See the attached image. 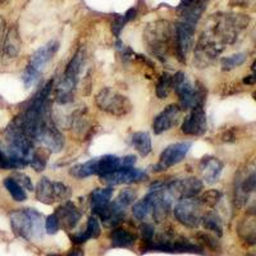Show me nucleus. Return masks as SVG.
I'll use <instances>...</instances> for the list:
<instances>
[{"mask_svg": "<svg viewBox=\"0 0 256 256\" xmlns=\"http://www.w3.org/2000/svg\"><path fill=\"white\" fill-rule=\"evenodd\" d=\"M144 40L152 56L166 62L174 50V28L168 20H155L144 31Z\"/></svg>", "mask_w": 256, "mask_h": 256, "instance_id": "f257e3e1", "label": "nucleus"}, {"mask_svg": "<svg viewBox=\"0 0 256 256\" xmlns=\"http://www.w3.org/2000/svg\"><path fill=\"white\" fill-rule=\"evenodd\" d=\"M10 226L20 238L31 241L40 238L44 230L42 216L35 209H20L10 214Z\"/></svg>", "mask_w": 256, "mask_h": 256, "instance_id": "f03ea898", "label": "nucleus"}, {"mask_svg": "<svg viewBox=\"0 0 256 256\" xmlns=\"http://www.w3.org/2000/svg\"><path fill=\"white\" fill-rule=\"evenodd\" d=\"M172 86L180 98V106L182 109L204 106L206 90L200 84L194 86L184 72H177L174 76H172Z\"/></svg>", "mask_w": 256, "mask_h": 256, "instance_id": "7ed1b4c3", "label": "nucleus"}, {"mask_svg": "<svg viewBox=\"0 0 256 256\" xmlns=\"http://www.w3.org/2000/svg\"><path fill=\"white\" fill-rule=\"evenodd\" d=\"M95 102L102 110L116 116H127L132 110V104L127 96L116 92L110 88L100 90L96 95Z\"/></svg>", "mask_w": 256, "mask_h": 256, "instance_id": "20e7f679", "label": "nucleus"}, {"mask_svg": "<svg viewBox=\"0 0 256 256\" xmlns=\"http://www.w3.org/2000/svg\"><path fill=\"white\" fill-rule=\"evenodd\" d=\"M70 196V188L62 182H52L49 178L42 177L36 187V198L40 202L52 205L56 201L66 200Z\"/></svg>", "mask_w": 256, "mask_h": 256, "instance_id": "39448f33", "label": "nucleus"}, {"mask_svg": "<svg viewBox=\"0 0 256 256\" xmlns=\"http://www.w3.org/2000/svg\"><path fill=\"white\" fill-rule=\"evenodd\" d=\"M35 138L40 141L45 146V148H48V152H52V154L62 152L64 148L63 134L56 128L49 116H45L42 122L40 123Z\"/></svg>", "mask_w": 256, "mask_h": 256, "instance_id": "423d86ee", "label": "nucleus"}, {"mask_svg": "<svg viewBox=\"0 0 256 256\" xmlns=\"http://www.w3.org/2000/svg\"><path fill=\"white\" fill-rule=\"evenodd\" d=\"M173 212L177 220L186 227L196 228L201 223V202L196 198H180Z\"/></svg>", "mask_w": 256, "mask_h": 256, "instance_id": "0eeeda50", "label": "nucleus"}, {"mask_svg": "<svg viewBox=\"0 0 256 256\" xmlns=\"http://www.w3.org/2000/svg\"><path fill=\"white\" fill-rule=\"evenodd\" d=\"M148 251H162V252H196L202 254L198 246L191 244L184 238H173V237L166 236L164 240H158V241H152L148 244V248L142 251V252H148Z\"/></svg>", "mask_w": 256, "mask_h": 256, "instance_id": "6e6552de", "label": "nucleus"}, {"mask_svg": "<svg viewBox=\"0 0 256 256\" xmlns=\"http://www.w3.org/2000/svg\"><path fill=\"white\" fill-rule=\"evenodd\" d=\"M164 188L172 198H196L202 190V182L198 178L190 177L184 180H176L168 184H164Z\"/></svg>", "mask_w": 256, "mask_h": 256, "instance_id": "1a4fd4ad", "label": "nucleus"}, {"mask_svg": "<svg viewBox=\"0 0 256 256\" xmlns=\"http://www.w3.org/2000/svg\"><path fill=\"white\" fill-rule=\"evenodd\" d=\"M190 148H191V142H177L173 144V145H169L160 154L159 162L154 166V169L156 172H159V170H166L170 166H177L178 163H180L186 158Z\"/></svg>", "mask_w": 256, "mask_h": 256, "instance_id": "9d476101", "label": "nucleus"}, {"mask_svg": "<svg viewBox=\"0 0 256 256\" xmlns=\"http://www.w3.org/2000/svg\"><path fill=\"white\" fill-rule=\"evenodd\" d=\"M209 0H182L177 8L180 22L187 26L195 27L201 18Z\"/></svg>", "mask_w": 256, "mask_h": 256, "instance_id": "9b49d317", "label": "nucleus"}, {"mask_svg": "<svg viewBox=\"0 0 256 256\" xmlns=\"http://www.w3.org/2000/svg\"><path fill=\"white\" fill-rule=\"evenodd\" d=\"M180 116H182V108L180 105H168L163 112H160L154 118V122H152L154 134H160L166 131H169L170 128L176 127L180 123Z\"/></svg>", "mask_w": 256, "mask_h": 256, "instance_id": "f8f14e48", "label": "nucleus"}, {"mask_svg": "<svg viewBox=\"0 0 256 256\" xmlns=\"http://www.w3.org/2000/svg\"><path fill=\"white\" fill-rule=\"evenodd\" d=\"M195 27L187 26L178 22L174 27V52L178 60L184 63L186 56L192 46V38H194Z\"/></svg>", "mask_w": 256, "mask_h": 256, "instance_id": "ddd939ff", "label": "nucleus"}, {"mask_svg": "<svg viewBox=\"0 0 256 256\" xmlns=\"http://www.w3.org/2000/svg\"><path fill=\"white\" fill-rule=\"evenodd\" d=\"M206 130L208 122L204 106L191 109L182 123V132L188 136H202Z\"/></svg>", "mask_w": 256, "mask_h": 256, "instance_id": "4468645a", "label": "nucleus"}, {"mask_svg": "<svg viewBox=\"0 0 256 256\" xmlns=\"http://www.w3.org/2000/svg\"><path fill=\"white\" fill-rule=\"evenodd\" d=\"M148 180V173L137 168L118 169L116 172L100 177V180L109 184V186H116V184H134V182H141V180Z\"/></svg>", "mask_w": 256, "mask_h": 256, "instance_id": "2eb2a0df", "label": "nucleus"}, {"mask_svg": "<svg viewBox=\"0 0 256 256\" xmlns=\"http://www.w3.org/2000/svg\"><path fill=\"white\" fill-rule=\"evenodd\" d=\"M54 214H56V218H58L59 226L67 230H70L76 227L80 218H81V212H80V210L77 209L76 205L73 204V202H70V201H67V202L62 204Z\"/></svg>", "mask_w": 256, "mask_h": 256, "instance_id": "dca6fc26", "label": "nucleus"}, {"mask_svg": "<svg viewBox=\"0 0 256 256\" xmlns=\"http://www.w3.org/2000/svg\"><path fill=\"white\" fill-rule=\"evenodd\" d=\"M222 170H223V163L218 158L205 156L198 163V172L201 173L205 182L209 184H216L220 177Z\"/></svg>", "mask_w": 256, "mask_h": 256, "instance_id": "f3484780", "label": "nucleus"}, {"mask_svg": "<svg viewBox=\"0 0 256 256\" xmlns=\"http://www.w3.org/2000/svg\"><path fill=\"white\" fill-rule=\"evenodd\" d=\"M58 41H50L46 45L41 46L38 52H34V56L30 59V66H32V67L36 68V70H38L41 72V70L52 60V56H56V52H58Z\"/></svg>", "mask_w": 256, "mask_h": 256, "instance_id": "a211bd4d", "label": "nucleus"}, {"mask_svg": "<svg viewBox=\"0 0 256 256\" xmlns=\"http://www.w3.org/2000/svg\"><path fill=\"white\" fill-rule=\"evenodd\" d=\"M84 63V50L82 49V48H80V49L77 50L76 54H74V56H73V58L70 59V63H68L66 70H64L63 78L77 84V82H78L80 74H81Z\"/></svg>", "mask_w": 256, "mask_h": 256, "instance_id": "6ab92c4d", "label": "nucleus"}, {"mask_svg": "<svg viewBox=\"0 0 256 256\" xmlns=\"http://www.w3.org/2000/svg\"><path fill=\"white\" fill-rule=\"evenodd\" d=\"M238 236L246 244H255L256 242V223L254 212H248L238 224Z\"/></svg>", "mask_w": 256, "mask_h": 256, "instance_id": "aec40b11", "label": "nucleus"}, {"mask_svg": "<svg viewBox=\"0 0 256 256\" xmlns=\"http://www.w3.org/2000/svg\"><path fill=\"white\" fill-rule=\"evenodd\" d=\"M120 169V158L116 155H104L102 158H96V174L104 176L113 173Z\"/></svg>", "mask_w": 256, "mask_h": 256, "instance_id": "412c9836", "label": "nucleus"}, {"mask_svg": "<svg viewBox=\"0 0 256 256\" xmlns=\"http://www.w3.org/2000/svg\"><path fill=\"white\" fill-rule=\"evenodd\" d=\"M4 56L8 58H14L20 50V38L17 27H10L4 38Z\"/></svg>", "mask_w": 256, "mask_h": 256, "instance_id": "4be33fe9", "label": "nucleus"}, {"mask_svg": "<svg viewBox=\"0 0 256 256\" xmlns=\"http://www.w3.org/2000/svg\"><path fill=\"white\" fill-rule=\"evenodd\" d=\"M112 196H113V188H112V187H106V188H96L95 191L91 192L90 201L94 212L102 209L104 206H106V205L110 202Z\"/></svg>", "mask_w": 256, "mask_h": 256, "instance_id": "5701e85b", "label": "nucleus"}, {"mask_svg": "<svg viewBox=\"0 0 256 256\" xmlns=\"http://www.w3.org/2000/svg\"><path fill=\"white\" fill-rule=\"evenodd\" d=\"M110 240L116 248H130L136 242V236L126 230H114L110 233Z\"/></svg>", "mask_w": 256, "mask_h": 256, "instance_id": "b1692460", "label": "nucleus"}, {"mask_svg": "<svg viewBox=\"0 0 256 256\" xmlns=\"http://www.w3.org/2000/svg\"><path fill=\"white\" fill-rule=\"evenodd\" d=\"M132 145L142 156H148L152 152V138L146 132H136L132 134Z\"/></svg>", "mask_w": 256, "mask_h": 256, "instance_id": "393cba45", "label": "nucleus"}, {"mask_svg": "<svg viewBox=\"0 0 256 256\" xmlns=\"http://www.w3.org/2000/svg\"><path fill=\"white\" fill-rule=\"evenodd\" d=\"M201 223L204 226L205 230H212V232L216 233L218 236L223 234V227H222V220L216 212H209L206 214L201 216Z\"/></svg>", "mask_w": 256, "mask_h": 256, "instance_id": "a878e982", "label": "nucleus"}, {"mask_svg": "<svg viewBox=\"0 0 256 256\" xmlns=\"http://www.w3.org/2000/svg\"><path fill=\"white\" fill-rule=\"evenodd\" d=\"M70 174L76 178H86L90 176L96 174V159H91L84 164H78L74 166L70 169Z\"/></svg>", "mask_w": 256, "mask_h": 256, "instance_id": "bb28decb", "label": "nucleus"}, {"mask_svg": "<svg viewBox=\"0 0 256 256\" xmlns=\"http://www.w3.org/2000/svg\"><path fill=\"white\" fill-rule=\"evenodd\" d=\"M48 158H49V152H45V148H34L28 163L36 172H41L46 166Z\"/></svg>", "mask_w": 256, "mask_h": 256, "instance_id": "cd10ccee", "label": "nucleus"}, {"mask_svg": "<svg viewBox=\"0 0 256 256\" xmlns=\"http://www.w3.org/2000/svg\"><path fill=\"white\" fill-rule=\"evenodd\" d=\"M4 186H6V188L8 190L10 196H12L16 201H24L27 198V195L26 192H24V187L20 186L13 177L6 178V180H4Z\"/></svg>", "mask_w": 256, "mask_h": 256, "instance_id": "c85d7f7f", "label": "nucleus"}, {"mask_svg": "<svg viewBox=\"0 0 256 256\" xmlns=\"http://www.w3.org/2000/svg\"><path fill=\"white\" fill-rule=\"evenodd\" d=\"M132 212H134V216L137 220H145L148 218V214L152 212V202H150V198H148V195L142 200L137 201L132 208Z\"/></svg>", "mask_w": 256, "mask_h": 256, "instance_id": "c756f323", "label": "nucleus"}, {"mask_svg": "<svg viewBox=\"0 0 256 256\" xmlns=\"http://www.w3.org/2000/svg\"><path fill=\"white\" fill-rule=\"evenodd\" d=\"M172 88V76L166 72L163 73L156 84V96L159 99H166L170 94Z\"/></svg>", "mask_w": 256, "mask_h": 256, "instance_id": "7c9ffc66", "label": "nucleus"}, {"mask_svg": "<svg viewBox=\"0 0 256 256\" xmlns=\"http://www.w3.org/2000/svg\"><path fill=\"white\" fill-rule=\"evenodd\" d=\"M246 59H248V56L244 54V52H238V54H234V56H226V58H223L220 60L222 70H234V68L242 66V64L246 62Z\"/></svg>", "mask_w": 256, "mask_h": 256, "instance_id": "2f4dec72", "label": "nucleus"}, {"mask_svg": "<svg viewBox=\"0 0 256 256\" xmlns=\"http://www.w3.org/2000/svg\"><path fill=\"white\" fill-rule=\"evenodd\" d=\"M134 200H136V192L131 188H127L124 190V191L120 192V196L114 200V202H116L118 206H120L122 209L126 210V208H128L130 205L134 204Z\"/></svg>", "mask_w": 256, "mask_h": 256, "instance_id": "473e14b6", "label": "nucleus"}, {"mask_svg": "<svg viewBox=\"0 0 256 256\" xmlns=\"http://www.w3.org/2000/svg\"><path fill=\"white\" fill-rule=\"evenodd\" d=\"M222 198V192L218 190H209L200 198L201 204H205L210 208H214Z\"/></svg>", "mask_w": 256, "mask_h": 256, "instance_id": "72a5a7b5", "label": "nucleus"}, {"mask_svg": "<svg viewBox=\"0 0 256 256\" xmlns=\"http://www.w3.org/2000/svg\"><path fill=\"white\" fill-rule=\"evenodd\" d=\"M22 78H24V86H26V88H31V86H34V84L38 81V78H40V70H36V68H34L32 66L28 64L26 70H24Z\"/></svg>", "mask_w": 256, "mask_h": 256, "instance_id": "f704fd0d", "label": "nucleus"}, {"mask_svg": "<svg viewBox=\"0 0 256 256\" xmlns=\"http://www.w3.org/2000/svg\"><path fill=\"white\" fill-rule=\"evenodd\" d=\"M86 234L88 236V238H98L100 236V226L99 222L95 216H90L88 220V226H86V230H84Z\"/></svg>", "mask_w": 256, "mask_h": 256, "instance_id": "c9c22d12", "label": "nucleus"}, {"mask_svg": "<svg viewBox=\"0 0 256 256\" xmlns=\"http://www.w3.org/2000/svg\"><path fill=\"white\" fill-rule=\"evenodd\" d=\"M18 168H22V166H20L17 162L10 159V158H9L8 155L2 150V148H0V169L6 170V169H18Z\"/></svg>", "mask_w": 256, "mask_h": 256, "instance_id": "e433bc0d", "label": "nucleus"}, {"mask_svg": "<svg viewBox=\"0 0 256 256\" xmlns=\"http://www.w3.org/2000/svg\"><path fill=\"white\" fill-rule=\"evenodd\" d=\"M141 233H142V238L144 242H145V246L142 248V251L148 248V244H152V240H154V227H152V224L148 223H144L141 226Z\"/></svg>", "mask_w": 256, "mask_h": 256, "instance_id": "4c0bfd02", "label": "nucleus"}, {"mask_svg": "<svg viewBox=\"0 0 256 256\" xmlns=\"http://www.w3.org/2000/svg\"><path fill=\"white\" fill-rule=\"evenodd\" d=\"M127 24V20L124 18V16H120V14H116L114 17L113 22H112V32H113V35L116 38H120V31L123 30V27L126 26Z\"/></svg>", "mask_w": 256, "mask_h": 256, "instance_id": "58836bf2", "label": "nucleus"}, {"mask_svg": "<svg viewBox=\"0 0 256 256\" xmlns=\"http://www.w3.org/2000/svg\"><path fill=\"white\" fill-rule=\"evenodd\" d=\"M59 228H60V226H59L58 218H56V214H52V216H48L46 220H45V230H46V233L56 234L59 230Z\"/></svg>", "mask_w": 256, "mask_h": 256, "instance_id": "ea45409f", "label": "nucleus"}, {"mask_svg": "<svg viewBox=\"0 0 256 256\" xmlns=\"http://www.w3.org/2000/svg\"><path fill=\"white\" fill-rule=\"evenodd\" d=\"M198 238L200 240L202 244H206L208 248H212V250H216V248H219V242L216 241V240L212 236L208 234V233H198Z\"/></svg>", "mask_w": 256, "mask_h": 256, "instance_id": "a19ab883", "label": "nucleus"}, {"mask_svg": "<svg viewBox=\"0 0 256 256\" xmlns=\"http://www.w3.org/2000/svg\"><path fill=\"white\" fill-rule=\"evenodd\" d=\"M13 178H14V180H17L18 184H20L22 187H26L28 191H34V184H32V182H31V180H30L28 176L24 174V173H17V174H16Z\"/></svg>", "mask_w": 256, "mask_h": 256, "instance_id": "79ce46f5", "label": "nucleus"}, {"mask_svg": "<svg viewBox=\"0 0 256 256\" xmlns=\"http://www.w3.org/2000/svg\"><path fill=\"white\" fill-rule=\"evenodd\" d=\"M134 163H136V156L134 155H127V156L120 159V169L134 168Z\"/></svg>", "mask_w": 256, "mask_h": 256, "instance_id": "37998d69", "label": "nucleus"}, {"mask_svg": "<svg viewBox=\"0 0 256 256\" xmlns=\"http://www.w3.org/2000/svg\"><path fill=\"white\" fill-rule=\"evenodd\" d=\"M70 240H72L73 244H84L86 241H88V236L86 234V232H81V233H77V234H73V236H70Z\"/></svg>", "mask_w": 256, "mask_h": 256, "instance_id": "c03bdc74", "label": "nucleus"}, {"mask_svg": "<svg viewBox=\"0 0 256 256\" xmlns=\"http://www.w3.org/2000/svg\"><path fill=\"white\" fill-rule=\"evenodd\" d=\"M254 3L255 0H230V6H251Z\"/></svg>", "mask_w": 256, "mask_h": 256, "instance_id": "a18cd8bd", "label": "nucleus"}, {"mask_svg": "<svg viewBox=\"0 0 256 256\" xmlns=\"http://www.w3.org/2000/svg\"><path fill=\"white\" fill-rule=\"evenodd\" d=\"M136 14H137L136 9L131 8V9H128L127 12H126L123 16H124V18L127 20V22H130V20H132L134 17H136Z\"/></svg>", "mask_w": 256, "mask_h": 256, "instance_id": "49530a36", "label": "nucleus"}, {"mask_svg": "<svg viewBox=\"0 0 256 256\" xmlns=\"http://www.w3.org/2000/svg\"><path fill=\"white\" fill-rule=\"evenodd\" d=\"M67 256H84V251H82L81 248H70Z\"/></svg>", "mask_w": 256, "mask_h": 256, "instance_id": "de8ad7c7", "label": "nucleus"}, {"mask_svg": "<svg viewBox=\"0 0 256 256\" xmlns=\"http://www.w3.org/2000/svg\"><path fill=\"white\" fill-rule=\"evenodd\" d=\"M255 81H256V77L254 76V74H251V76H248V77H244V82L246 84H255Z\"/></svg>", "mask_w": 256, "mask_h": 256, "instance_id": "09e8293b", "label": "nucleus"}, {"mask_svg": "<svg viewBox=\"0 0 256 256\" xmlns=\"http://www.w3.org/2000/svg\"><path fill=\"white\" fill-rule=\"evenodd\" d=\"M4 30H6V20H4L3 18L0 17V38L3 36Z\"/></svg>", "mask_w": 256, "mask_h": 256, "instance_id": "8fccbe9b", "label": "nucleus"}, {"mask_svg": "<svg viewBox=\"0 0 256 256\" xmlns=\"http://www.w3.org/2000/svg\"><path fill=\"white\" fill-rule=\"evenodd\" d=\"M10 0H0V6H6Z\"/></svg>", "mask_w": 256, "mask_h": 256, "instance_id": "3c124183", "label": "nucleus"}, {"mask_svg": "<svg viewBox=\"0 0 256 256\" xmlns=\"http://www.w3.org/2000/svg\"><path fill=\"white\" fill-rule=\"evenodd\" d=\"M48 256H60V255H58V254H50V255Z\"/></svg>", "mask_w": 256, "mask_h": 256, "instance_id": "603ef678", "label": "nucleus"}]
</instances>
